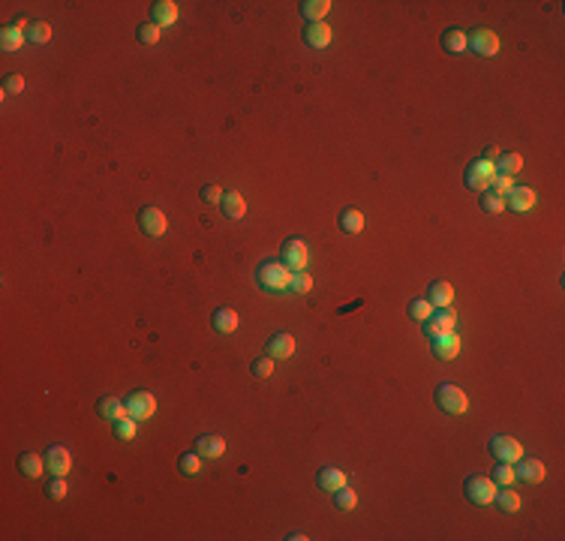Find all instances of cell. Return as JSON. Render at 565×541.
<instances>
[{
	"label": "cell",
	"mask_w": 565,
	"mask_h": 541,
	"mask_svg": "<svg viewBox=\"0 0 565 541\" xmlns=\"http://www.w3.org/2000/svg\"><path fill=\"white\" fill-rule=\"evenodd\" d=\"M292 274H295V270H289L283 262L268 259V262H262V265L256 268V283L262 286L265 292H289Z\"/></svg>",
	"instance_id": "obj_1"
},
{
	"label": "cell",
	"mask_w": 565,
	"mask_h": 541,
	"mask_svg": "<svg viewBox=\"0 0 565 541\" xmlns=\"http://www.w3.org/2000/svg\"><path fill=\"white\" fill-rule=\"evenodd\" d=\"M436 406L442 409V412H448V415H463L469 409V397L457 385L442 382V385L436 388Z\"/></svg>",
	"instance_id": "obj_2"
},
{
	"label": "cell",
	"mask_w": 565,
	"mask_h": 541,
	"mask_svg": "<svg viewBox=\"0 0 565 541\" xmlns=\"http://www.w3.org/2000/svg\"><path fill=\"white\" fill-rule=\"evenodd\" d=\"M463 487H466L469 502H475V505H490L493 496H497V482L488 475H469Z\"/></svg>",
	"instance_id": "obj_3"
},
{
	"label": "cell",
	"mask_w": 565,
	"mask_h": 541,
	"mask_svg": "<svg viewBox=\"0 0 565 541\" xmlns=\"http://www.w3.org/2000/svg\"><path fill=\"white\" fill-rule=\"evenodd\" d=\"M493 178H497V165H493L490 160H475V163L466 165V187L469 190L484 193V190H490Z\"/></svg>",
	"instance_id": "obj_4"
},
{
	"label": "cell",
	"mask_w": 565,
	"mask_h": 541,
	"mask_svg": "<svg viewBox=\"0 0 565 541\" xmlns=\"http://www.w3.org/2000/svg\"><path fill=\"white\" fill-rule=\"evenodd\" d=\"M283 265L289 268V270H304L310 265V247H307V241H301V238H289V241H283Z\"/></svg>",
	"instance_id": "obj_5"
},
{
	"label": "cell",
	"mask_w": 565,
	"mask_h": 541,
	"mask_svg": "<svg viewBox=\"0 0 565 541\" xmlns=\"http://www.w3.org/2000/svg\"><path fill=\"white\" fill-rule=\"evenodd\" d=\"M138 229H142L145 235H151V238H163L169 229V217L160 211V208L147 205L138 211Z\"/></svg>",
	"instance_id": "obj_6"
},
{
	"label": "cell",
	"mask_w": 565,
	"mask_h": 541,
	"mask_svg": "<svg viewBox=\"0 0 565 541\" xmlns=\"http://www.w3.org/2000/svg\"><path fill=\"white\" fill-rule=\"evenodd\" d=\"M488 448L499 464H517V460L524 457V445H520L517 439H511V436H493Z\"/></svg>",
	"instance_id": "obj_7"
},
{
	"label": "cell",
	"mask_w": 565,
	"mask_h": 541,
	"mask_svg": "<svg viewBox=\"0 0 565 541\" xmlns=\"http://www.w3.org/2000/svg\"><path fill=\"white\" fill-rule=\"evenodd\" d=\"M466 39H469V48H472L478 57H493V55H499V37H497V33H493L490 28H475Z\"/></svg>",
	"instance_id": "obj_8"
},
{
	"label": "cell",
	"mask_w": 565,
	"mask_h": 541,
	"mask_svg": "<svg viewBox=\"0 0 565 541\" xmlns=\"http://www.w3.org/2000/svg\"><path fill=\"white\" fill-rule=\"evenodd\" d=\"M124 403H127V415H133L136 421H147L156 412V397L151 391H133Z\"/></svg>",
	"instance_id": "obj_9"
},
{
	"label": "cell",
	"mask_w": 565,
	"mask_h": 541,
	"mask_svg": "<svg viewBox=\"0 0 565 541\" xmlns=\"http://www.w3.org/2000/svg\"><path fill=\"white\" fill-rule=\"evenodd\" d=\"M457 325V316H454V310H448V307H442L439 313H433V316L424 322V334H427L430 340L433 337H439V334H448V331H454Z\"/></svg>",
	"instance_id": "obj_10"
},
{
	"label": "cell",
	"mask_w": 565,
	"mask_h": 541,
	"mask_svg": "<svg viewBox=\"0 0 565 541\" xmlns=\"http://www.w3.org/2000/svg\"><path fill=\"white\" fill-rule=\"evenodd\" d=\"M535 190L532 187H511L506 193V208H511L515 214H524V211H532L535 208Z\"/></svg>",
	"instance_id": "obj_11"
},
{
	"label": "cell",
	"mask_w": 565,
	"mask_h": 541,
	"mask_svg": "<svg viewBox=\"0 0 565 541\" xmlns=\"http://www.w3.org/2000/svg\"><path fill=\"white\" fill-rule=\"evenodd\" d=\"M433 355L439 358V361H454V358L460 355V337L454 334V331H448V334H439V337H433Z\"/></svg>",
	"instance_id": "obj_12"
},
{
	"label": "cell",
	"mask_w": 565,
	"mask_h": 541,
	"mask_svg": "<svg viewBox=\"0 0 565 541\" xmlns=\"http://www.w3.org/2000/svg\"><path fill=\"white\" fill-rule=\"evenodd\" d=\"M42 457H46V466H48L51 475H66L69 466H73V455H69L64 445H51Z\"/></svg>",
	"instance_id": "obj_13"
},
{
	"label": "cell",
	"mask_w": 565,
	"mask_h": 541,
	"mask_svg": "<svg viewBox=\"0 0 565 541\" xmlns=\"http://www.w3.org/2000/svg\"><path fill=\"white\" fill-rule=\"evenodd\" d=\"M24 28H28V19H19V21H12V24H6L3 30H0V48L3 51H19L24 46Z\"/></svg>",
	"instance_id": "obj_14"
},
{
	"label": "cell",
	"mask_w": 565,
	"mask_h": 541,
	"mask_svg": "<svg viewBox=\"0 0 565 541\" xmlns=\"http://www.w3.org/2000/svg\"><path fill=\"white\" fill-rule=\"evenodd\" d=\"M515 475L526 484H541L544 482V464L535 457H520L517 466H515Z\"/></svg>",
	"instance_id": "obj_15"
},
{
	"label": "cell",
	"mask_w": 565,
	"mask_h": 541,
	"mask_svg": "<svg viewBox=\"0 0 565 541\" xmlns=\"http://www.w3.org/2000/svg\"><path fill=\"white\" fill-rule=\"evenodd\" d=\"M292 352H295V337L289 331H277V334L268 340V355H271L274 361H286V358H292Z\"/></svg>",
	"instance_id": "obj_16"
},
{
	"label": "cell",
	"mask_w": 565,
	"mask_h": 541,
	"mask_svg": "<svg viewBox=\"0 0 565 541\" xmlns=\"http://www.w3.org/2000/svg\"><path fill=\"white\" fill-rule=\"evenodd\" d=\"M151 21L156 28H169V24L178 21V3L175 0H156L151 3Z\"/></svg>",
	"instance_id": "obj_17"
},
{
	"label": "cell",
	"mask_w": 565,
	"mask_h": 541,
	"mask_svg": "<svg viewBox=\"0 0 565 541\" xmlns=\"http://www.w3.org/2000/svg\"><path fill=\"white\" fill-rule=\"evenodd\" d=\"M196 451L205 460H216V457L225 455V439L223 436H216V433H205V436H198L196 439Z\"/></svg>",
	"instance_id": "obj_18"
},
{
	"label": "cell",
	"mask_w": 565,
	"mask_h": 541,
	"mask_svg": "<svg viewBox=\"0 0 565 541\" xmlns=\"http://www.w3.org/2000/svg\"><path fill=\"white\" fill-rule=\"evenodd\" d=\"M316 484L322 487V490H328V493H337L340 487H346V473H343V469H337V466H325V469H319Z\"/></svg>",
	"instance_id": "obj_19"
},
{
	"label": "cell",
	"mask_w": 565,
	"mask_h": 541,
	"mask_svg": "<svg viewBox=\"0 0 565 541\" xmlns=\"http://www.w3.org/2000/svg\"><path fill=\"white\" fill-rule=\"evenodd\" d=\"M451 298H454V286H451L448 280H436V283H430V289H427V301L433 304V310H442V307H451Z\"/></svg>",
	"instance_id": "obj_20"
},
{
	"label": "cell",
	"mask_w": 565,
	"mask_h": 541,
	"mask_svg": "<svg viewBox=\"0 0 565 541\" xmlns=\"http://www.w3.org/2000/svg\"><path fill=\"white\" fill-rule=\"evenodd\" d=\"M331 28H328L325 21H319V24H307V30H304V42H307L310 48H325V46H331Z\"/></svg>",
	"instance_id": "obj_21"
},
{
	"label": "cell",
	"mask_w": 565,
	"mask_h": 541,
	"mask_svg": "<svg viewBox=\"0 0 565 541\" xmlns=\"http://www.w3.org/2000/svg\"><path fill=\"white\" fill-rule=\"evenodd\" d=\"M220 208H223V217L225 220H232V223H238L241 217L247 214V202H244V196L241 193H223Z\"/></svg>",
	"instance_id": "obj_22"
},
{
	"label": "cell",
	"mask_w": 565,
	"mask_h": 541,
	"mask_svg": "<svg viewBox=\"0 0 565 541\" xmlns=\"http://www.w3.org/2000/svg\"><path fill=\"white\" fill-rule=\"evenodd\" d=\"M211 325L220 331V334H234L238 325H241V319H238V313H234L232 307H220V310H214Z\"/></svg>",
	"instance_id": "obj_23"
},
{
	"label": "cell",
	"mask_w": 565,
	"mask_h": 541,
	"mask_svg": "<svg viewBox=\"0 0 565 541\" xmlns=\"http://www.w3.org/2000/svg\"><path fill=\"white\" fill-rule=\"evenodd\" d=\"M328 12H331V0H304L301 3V15L307 19V24H319Z\"/></svg>",
	"instance_id": "obj_24"
},
{
	"label": "cell",
	"mask_w": 565,
	"mask_h": 541,
	"mask_svg": "<svg viewBox=\"0 0 565 541\" xmlns=\"http://www.w3.org/2000/svg\"><path fill=\"white\" fill-rule=\"evenodd\" d=\"M97 412L106 418V421H118V418H124L127 415V403L120 397H100V403H97Z\"/></svg>",
	"instance_id": "obj_25"
},
{
	"label": "cell",
	"mask_w": 565,
	"mask_h": 541,
	"mask_svg": "<svg viewBox=\"0 0 565 541\" xmlns=\"http://www.w3.org/2000/svg\"><path fill=\"white\" fill-rule=\"evenodd\" d=\"M442 48H445L448 55H463V51L469 48L466 33L460 30V28H448L445 33H442Z\"/></svg>",
	"instance_id": "obj_26"
},
{
	"label": "cell",
	"mask_w": 565,
	"mask_h": 541,
	"mask_svg": "<svg viewBox=\"0 0 565 541\" xmlns=\"http://www.w3.org/2000/svg\"><path fill=\"white\" fill-rule=\"evenodd\" d=\"M19 469L28 478H39L42 469H48V466H46V457L33 455V451H24V455H19Z\"/></svg>",
	"instance_id": "obj_27"
},
{
	"label": "cell",
	"mask_w": 565,
	"mask_h": 541,
	"mask_svg": "<svg viewBox=\"0 0 565 541\" xmlns=\"http://www.w3.org/2000/svg\"><path fill=\"white\" fill-rule=\"evenodd\" d=\"M493 165H497V174H502V178H515V174L524 169V156L520 154H499V160Z\"/></svg>",
	"instance_id": "obj_28"
},
{
	"label": "cell",
	"mask_w": 565,
	"mask_h": 541,
	"mask_svg": "<svg viewBox=\"0 0 565 541\" xmlns=\"http://www.w3.org/2000/svg\"><path fill=\"white\" fill-rule=\"evenodd\" d=\"M337 223H340V229H343L346 235H358V232L364 229V214L358 211V208H346Z\"/></svg>",
	"instance_id": "obj_29"
},
{
	"label": "cell",
	"mask_w": 565,
	"mask_h": 541,
	"mask_svg": "<svg viewBox=\"0 0 565 541\" xmlns=\"http://www.w3.org/2000/svg\"><path fill=\"white\" fill-rule=\"evenodd\" d=\"M493 502H497V505H499V511H506V514L520 511V496H517L515 490H511V487H506V490H497Z\"/></svg>",
	"instance_id": "obj_30"
},
{
	"label": "cell",
	"mask_w": 565,
	"mask_h": 541,
	"mask_svg": "<svg viewBox=\"0 0 565 541\" xmlns=\"http://www.w3.org/2000/svg\"><path fill=\"white\" fill-rule=\"evenodd\" d=\"M478 202H481V208H484L488 214H502V211H506V196L493 193V190H484Z\"/></svg>",
	"instance_id": "obj_31"
},
{
	"label": "cell",
	"mask_w": 565,
	"mask_h": 541,
	"mask_svg": "<svg viewBox=\"0 0 565 541\" xmlns=\"http://www.w3.org/2000/svg\"><path fill=\"white\" fill-rule=\"evenodd\" d=\"M163 37V28H156L154 21H147V24H138V30H136V39L142 42V46H156Z\"/></svg>",
	"instance_id": "obj_32"
},
{
	"label": "cell",
	"mask_w": 565,
	"mask_h": 541,
	"mask_svg": "<svg viewBox=\"0 0 565 541\" xmlns=\"http://www.w3.org/2000/svg\"><path fill=\"white\" fill-rule=\"evenodd\" d=\"M433 316V304L427 301V298H415V301H409V319H415V322H427Z\"/></svg>",
	"instance_id": "obj_33"
},
{
	"label": "cell",
	"mask_w": 565,
	"mask_h": 541,
	"mask_svg": "<svg viewBox=\"0 0 565 541\" xmlns=\"http://www.w3.org/2000/svg\"><path fill=\"white\" fill-rule=\"evenodd\" d=\"M289 292L295 295H310L313 292V277L307 270H295L292 274V283H289Z\"/></svg>",
	"instance_id": "obj_34"
},
{
	"label": "cell",
	"mask_w": 565,
	"mask_h": 541,
	"mask_svg": "<svg viewBox=\"0 0 565 541\" xmlns=\"http://www.w3.org/2000/svg\"><path fill=\"white\" fill-rule=\"evenodd\" d=\"M334 502L340 511H355V505H358V493L352 490V487H340V490L334 493Z\"/></svg>",
	"instance_id": "obj_35"
},
{
	"label": "cell",
	"mask_w": 565,
	"mask_h": 541,
	"mask_svg": "<svg viewBox=\"0 0 565 541\" xmlns=\"http://www.w3.org/2000/svg\"><path fill=\"white\" fill-rule=\"evenodd\" d=\"M111 424H115V436H118V439H133V436H136V418L133 415H124V418H118V421H111Z\"/></svg>",
	"instance_id": "obj_36"
},
{
	"label": "cell",
	"mask_w": 565,
	"mask_h": 541,
	"mask_svg": "<svg viewBox=\"0 0 565 541\" xmlns=\"http://www.w3.org/2000/svg\"><path fill=\"white\" fill-rule=\"evenodd\" d=\"M28 39L33 42V46H42V42H48V39H51V24H46V21H33V24H30V30H28Z\"/></svg>",
	"instance_id": "obj_37"
},
{
	"label": "cell",
	"mask_w": 565,
	"mask_h": 541,
	"mask_svg": "<svg viewBox=\"0 0 565 541\" xmlns=\"http://www.w3.org/2000/svg\"><path fill=\"white\" fill-rule=\"evenodd\" d=\"M202 455H198V451H187V455L184 457H180V473H184V475H196L198 473V469H202Z\"/></svg>",
	"instance_id": "obj_38"
},
{
	"label": "cell",
	"mask_w": 565,
	"mask_h": 541,
	"mask_svg": "<svg viewBox=\"0 0 565 541\" xmlns=\"http://www.w3.org/2000/svg\"><path fill=\"white\" fill-rule=\"evenodd\" d=\"M250 373H253L256 379H268L274 373V358L268 355V358H256L253 364H250Z\"/></svg>",
	"instance_id": "obj_39"
},
{
	"label": "cell",
	"mask_w": 565,
	"mask_h": 541,
	"mask_svg": "<svg viewBox=\"0 0 565 541\" xmlns=\"http://www.w3.org/2000/svg\"><path fill=\"white\" fill-rule=\"evenodd\" d=\"M493 482H497V484H502V487L515 484V482H517V475H515V466H511V464H497V469H493Z\"/></svg>",
	"instance_id": "obj_40"
},
{
	"label": "cell",
	"mask_w": 565,
	"mask_h": 541,
	"mask_svg": "<svg viewBox=\"0 0 565 541\" xmlns=\"http://www.w3.org/2000/svg\"><path fill=\"white\" fill-rule=\"evenodd\" d=\"M46 490H48V496H51V499H64V496H66V490H69V484L64 482V475H55V478H51V482H48V487H46Z\"/></svg>",
	"instance_id": "obj_41"
},
{
	"label": "cell",
	"mask_w": 565,
	"mask_h": 541,
	"mask_svg": "<svg viewBox=\"0 0 565 541\" xmlns=\"http://www.w3.org/2000/svg\"><path fill=\"white\" fill-rule=\"evenodd\" d=\"M21 91H24V75H19V73L6 75V82H3V93H21Z\"/></svg>",
	"instance_id": "obj_42"
},
{
	"label": "cell",
	"mask_w": 565,
	"mask_h": 541,
	"mask_svg": "<svg viewBox=\"0 0 565 541\" xmlns=\"http://www.w3.org/2000/svg\"><path fill=\"white\" fill-rule=\"evenodd\" d=\"M202 202H207V205L223 202V190L216 187V184H205V187H202Z\"/></svg>",
	"instance_id": "obj_43"
},
{
	"label": "cell",
	"mask_w": 565,
	"mask_h": 541,
	"mask_svg": "<svg viewBox=\"0 0 565 541\" xmlns=\"http://www.w3.org/2000/svg\"><path fill=\"white\" fill-rule=\"evenodd\" d=\"M490 187H493V193L506 196V193H508V190H511V187H515V184H511V178H502V174H497V178H493V181H490Z\"/></svg>",
	"instance_id": "obj_44"
},
{
	"label": "cell",
	"mask_w": 565,
	"mask_h": 541,
	"mask_svg": "<svg viewBox=\"0 0 565 541\" xmlns=\"http://www.w3.org/2000/svg\"><path fill=\"white\" fill-rule=\"evenodd\" d=\"M481 160H490V163H497V160H499V147H497V145L484 147V156H481Z\"/></svg>",
	"instance_id": "obj_45"
},
{
	"label": "cell",
	"mask_w": 565,
	"mask_h": 541,
	"mask_svg": "<svg viewBox=\"0 0 565 541\" xmlns=\"http://www.w3.org/2000/svg\"><path fill=\"white\" fill-rule=\"evenodd\" d=\"M304 538H307L304 532H289V541H304Z\"/></svg>",
	"instance_id": "obj_46"
}]
</instances>
